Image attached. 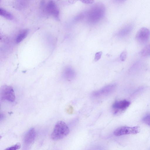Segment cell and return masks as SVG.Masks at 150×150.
Segmentation results:
<instances>
[{
  "mask_svg": "<svg viewBox=\"0 0 150 150\" xmlns=\"http://www.w3.org/2000/svg\"><path fill=\"white\" fill-rule=\"evenodd\" d=\"M105 8L104 4L100 3L93 5L86 14L88 21L91 23L98 22L104 16Z\"/></svg>",
  "mask_w": 150,
  "mask_h": 150,
  "instance_id": "obj_1",
  "label": "cell"
},
{
  "mask_svg": "<svg viewBox=\"0 0 150 150\" xmlns=\"http://www.w3.org/2000/svg\"><path fill=\"white\" fill-rule=\"evenodd\" d=\"M69 129L64 121H59L55 124L51 134V138L53 140L61 139L66 136L69 133Z\"/></svg>",
  "mask_w": 150,
  "mask_h": 150,
  "instance_id": "obj_2",
  "label": "cell"
},
{
  "mask_svg": "<svg viewBox=\"0 0 150 150\" xmlns=\"http://www.w3.org/2000/svg\"><path fill=\"white\" fill-rule=\"evenodd\" d=\"M0 99L1 101L13 102L15 100L14 89L12 86L6 85H3L0 88Z\"/></svg>",
  "mask_w": 150,
  "mask_h": 150,
  "instance_id": "obj_3",
  "label": "cell"
},
{
  "mask_svg": "<svg viewBox=\"0 0 150 150\" xmlns=\"http://www.w3.org/2000/svg\"><path fill=\"white\" fill-rule=\"evenodd\" d=\"M139 131V128L138 126L129 127L122 126L116 129L113 132L114 135L119 136L129 134H136Z\"/></svg>",
  "mask_w": 150,
  "mask_h": 150,
  "instance_id": "obj_4",
  "label": "cell"
},
{
  "mask_svg": "<svg viewBox=\"0 0 150 150\" xmlns=\"http://www.w3.org/2000/svg\"><path fill=\"white\" fill-rule=\"evenodd\" d=\"M150 36L149 30L143 27L140 28L138 31L136 35L135 38L139 43L143 44L147 42Z\"/></svg>",
  "mask_w": 150,
  "mask_h": 150,
  "instance_id": "obj_5",
  "label": "cell"
},
{
  "mask_svg": "<svg viewBox=\"0 0 150 150\" xmlns=\"http://www.w3.org/2000/svg\"><path fill=\"white\" fill-rule=\"evenodd\" d=\"M130 102L126 100L117 101L112 105V108L115 114L121 113L125 111L129 106Z\"/></svg>",
  "mask_w": 150,
  "mask_h": 150,
  "instance_id": "obj_6",
  "label": "cell"
},
{
  "mask_svg": "<svg viewBox=\"0 0 150 150\" xmlns=\"http://www.w3.org/2000/svg\"><path fill=\"white\" fill-rule=\"evenodd\" d=\"M42 8L47 14L51 15L57 20L59 19V10L54 2L51 1H49Z\"/></svg>",
  "mask_w": 150,
  "mask_h": 150,
  "instance_id": "obj_7",
  "label": "cell"
},
{
  "mask_svg": "<svg viewBox=\"0 0 150 150\" xmlns=\"http://www.w3.org/2000/svg\"><path fill=\"white\" fill-rule=\"evenodd\" d=\"M116 87L115 84H112L105 86L101 89L94 91L92 94L94 98H98L108 95L112 92Z\"/></svg>",
  "mask_w": 150,
  "mask_h": 150,
  "instance_id": "obj_8",
  "label": "cell"
},
{
  "mask_svg": "<svg viewBox=\"0 0 150 150\" xmlns=\"http://www.w3.org/2000/svg\"><path fill=\"white\" fill-rule=\"evenodd\" d=\"M36 136V132L34 128H30L25 134L24 142L26 144H30L34 142Z\"/></svg>",
  "mask_w": 150,
  "mask_h": 150,
  "instance_id": "obj_9",
  "label": "cell"
},
{
  "mask_svg": "<svg viewBox=\"0 0 150 150\" xmlns=\"http://www.w3.org/2000/svg\"><path fill=\"white\" fill-rule=\"evenodd\" d=\"M76 72L71 67H68L64 69L63 72L64 78L68 81L73 80L76 77Z\"/></svg>",
  "mask_w": 150,
  "mask_h": 150,
  "instance_id": "obj_10",
  "label": "cell"
},
{
  "mask_svg": "<svg viewBox=\"0 0 150 150\" xmlns=\"http://www.w3.org/2000/svg\"><path fill=\"white\" fill-rule=\"evenodd\" d=\"M132 27L131 25H128L120 30L117 33V35L119 37H124L128 35L131 32Z\"/></svg>",
  "mask_w": 150,
  "mask_h": 150,
  "instance_id": "obj_11",
  "label": "cell"
},
{
  "mask_svg": "<svg viewBox=\"0 0 150 150\" xmlns=\"http://www.w3.org/2000/svg\"><path fill=\"white\" fill-rule=\"evenodd\" d=\"M28 33V30L26 29L21 31L16 37V42L18 43L22 41L27 36Z\"/></svg>",
  "mask_w": 150,
  "mask_h": 150,
  "instance_id": "obj_12",
  "label": "cell"
},
{
  "mask_svg": "<svg viewBox=\"0 0 150 150\" xmlns=\"http://www.w3.org/2000/svg\"><path fill=\"white\" fill-rule=\"evenodd\" d=\"M0 14L1 16L7 19L11 20L13 18L11 13L3 8H0Z\"/></svg>",
  "mask_w": 150,
  "mask_h": 150,
  "instance_id": "obj_13",
  "label": "cell"
},
{
  "mask_svg": "<svg viewBox=\"0 0 150 150\" xmlns=\"http://www.w3.org/2000/svg\"><path fill=\"white\" fill-rule=\"evenodd\" d=\"M140 53L142 56L144 57L150 55V44L141 50Z\"/></svg>",
  "mask_w": 150,
  "mask_h": 150,
  "instance_id": "obj_14",
  "label": "cell"
},
{
  "mask_svg": "<svg viewBox=\"0 0 150 150\" xmlns=\"http://www.w3.org/2000/svg\"><path fill=\"white\" fill-rule=\"evenodd\" d=\"M86 16V13H81L77 15L74 18V21L77 22L83 20Z\"/></svg>",
  "mask_w": 150,
  "mask_h": 150,
  "instance_id": "obj_15",
  "label": "cell"
},
{
  "mask_svg": "<svg viewBox=\"0 0 150 150\" xmlns=\"http://www.w3.org/2000/svg\"><path fill=\"white\" fill-rule=\"evenodd\" d=\"M143 122L150 127V114L145 116L142 119Z\"/></svg>",
  "mask_w": 150,
  "mask_h": 150,
  "instance_id": "obj_16",
  "label": "cell"
},
{
  "mask_svg": "<svg viewBox=\"0 0 150 150\" xmlns=\"http://www.w3.org/2000/svg\"><path fill=\"white\" fill-rule=\"evenodd\" d=\"M127 57V52L126 50H124L121 54L120 58L122 61H124L126 59Z\"/></svg>",
  "mask_w": 150,
  "mask_h": 150,
  "instance_id": "obj_17",
  "label": "cell"
},
{
  "mask_svg": "<svg viewBox=\"0 0 150 150\" xmlns=\"http://www.w3.org/2000/svg\"><path fill=\"white\" fill-rule=\"evenodd\" d=\"M102 54V52L101 51L96 52L95 56L94 61L97 62L101 58Z\"/></svg>",
  "mask_w": 150,
  "mask_h": 150,
  "instance_id": "obj_18",
  "label": "cell"
},
{
  "mask_svg": "<svg viewBox=\"0 0 150 150\" xmlns=\"http://www.w3.org/2000/svg\"><path fill=\"white\" fill-rule=\"evenodd\" d=\"M82 3L85 4H91L93 3L94 1L92 0H82L81 1Z\"/></svg>",
  "mask_w": 150,
  "mask_h": 150,
  "instance_id": "obj_19",
  "label": "cell"
},
{
  "mask_svg": "<svg viewBox=\"0 0 150 150\" xmlns=\"http://www.w3.org/2000/svg\"><path fill=\"white\" fill-rule=\"evenodd\" d=\"M17 149L15 146V145L8 147L6 149L4 150H17Z\"/></svg>",
  "mask_w": 150,
  "mask_h": 150,
  "instance_id": "obj_20",
  "label": "cell"
},
{
  "mask_svg": "<svg viewBox=\"0 0 150 150\" xmlns=\"http://www.w3.org/2000/svg\"><path fill=\"white\" fill-rule=\"evenodd\" d=\"M77 1L76 0H70L69 1V2H70L71 4H74Z\"/></svg>",
  "mask_w": 150,
  "mask_h": 150,
  "instance_id": "obj_21",
  "label": "cell"
},
{
  "mask_svg": "<svg viewBox=\"0 0 150 150\" xmlns=\"http://www.w3.org/2000/svg\"><path fill=\"white\" fill-rule=\"evenodd\" d=\"M4 118V115H1V117H0V120L1 121L2 120H3Z\"/></svg>",
  "mask_w": 150,
  "mask_h": 150,
  "instance_id": "obj_22",
  "label": "cell"
}]
</instances>
